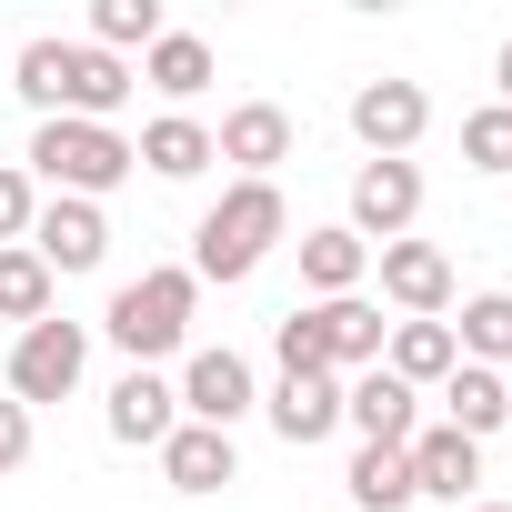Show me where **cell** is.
I'll list each match as a JSON object with an SVG mask.
<instances>
[{"label": "cell", "mask_w": 512, "mask_h": 512, "mask_svg": "<svg viewBox=\"0 0 512 512\" xmlns=\"http://www.w3.org/2000/svg\"><path fill=\"white\" fill-rule=\"evenodd\" d=\"M11 91H21L41 121H111L141 81H131V61H111V51H91V41H21Z\"/></svg>", "instance_id": "obj_1"}, {"label": "cell", "mask_w": 512, "mask_h": 512, "mask_svg": "<svg viewBox=\"0 0 512 512\" xmlns=\"http://www.w3.org/2000/svg\"><path fill=\"white\" fill-rule=\"evenodd\" d=\"M292 231V201H282V181H231L211 211H201V231H191V282H251L272 262V241Z\"/></svg>", "instance_id": "obj_2"}, {"label": "cell", "mask_w": 512, "mask_h": 512, "mask_svg": "<svg viewBox=\"0 0 512 512\" xmlns=\"http://www.w3.org/2000/svg\"><path fill=\"white\" fill-rule=\"evenodd\" d=\"M191 302H201V282H191L181 262H161V272H141V282H121V292H111L101 332L131 352V372H151L161 352H181V342H191Z\"/></svg>", "instance_id": "obj_3"}, {"label": "cell", "mask_w": 512, "mask_h": 512, "mask_svg": "<svg viewBox=\"0 0 512 512\" xmlns=\"http://www.w3.org/2000/svg\"><path fill=\"white\" fill-rule=\"evenodd\" d=\"M31 171L51 181V201H101V191H121L141 161H131V141H121L111 121H41V131H31Z\"/></svg>", "instance_id": "obj_4"}, {"label": "cell", "mask_w": 512, "mask_h": 512, "mask_svg": "<svg viewBox=\"0 0 512 512\" xmlns=\"http://www.w3.org/2000/svg\"><path fill=\"white\" fill-rule=\"evenodd\" d=\"M81 372H91V332L81 322H31L21 342H11V402L31 412V402H71L81 392Z\"/></svg>", "instance_id": "obj_5"}, {"label": "cell", "mask_w": 512, "mask_h": 512, "mask_svg": "<svg viewBox=\"0 0 512 512\" xmlns=\"http://www.w3.org/2000/svg\"><path fill=\"white\" fill-rule=\"evenodd\" d=\"M171 392H181V422H201V432H231L251 402H262V392H251V362H241L231 342H221V352H191Z\"/></svg>", "instance_id": "obj_6"}, {"label": "cell", "mask_w": 512, "mask_h": 512, "mask_svg": "<svg viewBox=\"0 0 512 512\" xmlns=\"http://www.w3.org/2000/svg\"><path fill=\"white\" fill-rule=\"evenodd\" d=\"M352 131H362L372 161H412V141L432 131L422 81H362V91H352Z\"/></svg>", "instance_id": "obj_7"}, {"label": "cell", "mask_w": 512, "mask_h": 512, "mask_svg": "<svg viewBox=\"0 0 512 512\" xmlns=\"http://www.w3.org/2000/svg\"><path fill=\"white\" fill-rule=\"evenodd\" d=\"M31 251H41L51 282H61V272H101V262H111L101 201H41V211H31Z\"/></svg>", "instance_id": "obj_8"}, {"label": "cell", "mask_w": 512, "mask_h": 512, "mask_svg": "<svg viewBox=\"0 0 512 512\" xmlns=\"http://www.w3.org/2000/svg\"><path fill=\"white\" fill-rule=\"evenodd\" d=\"M412 211H422V171H412V161H362V171H352V221H342V231H362V241L382 251V241L412 231Z\"/></svg>", "instance_id": "obj_9"}, {"label": "cell", "mask_w": 512, "mask_h": 512, "mask_svg": "<svg viewBox=\"0 0 512 512\" xmlns=\"http://www.w3.org/2000/svg\"><path fill=\"white\" fill-rule=\"evenodd\" d=\"M211 161H231L241 181H272V171L292 161V111H282V101H241V111H221Z\"/></svg>", "instance_id": "obj_10"}, {"label": "cell", "mask_w": 512, "mask_h": 512, "mask_svg": "<svg viewBox=\"0 0 512 512\" xmlns=\"http://www.w3.org/2000/svg\"><path fill=\"white\" fill-rule=\"evenodd\" d=\"M372 272H382V292H392L412 322H442V312H452V251H442V241H382Z\"/></svg>", "instance_id": "obj_11"}, {"label": "cell", "mask_w": 512, "mask_h": 512, "mask_svg": "<svg viewBox=\"0 0 512 512\" xmlns=\"http://www.w3.org/2000/svg\"><path fill=\"white\" fill-rule=\"evenodd\" d=\"M342 422H352L372 452H402V442L422 432V402H412V382H392V372L372 362V372H352V382H342Z\"/></svg>", "instance_id": "obj_12"}, {"label": "cell", "mask_w": 512, "mask_h": 512, "mask_svg": "<svg viewBox=\"0 0 512 512\" xmlns=\"http://www.w3.org/2000/svg\"><path fill=\"white\" fill-rule=\"evenodd\" d=\"M101 422H111V442L161 452V442L181 432V392H171L161 372H121V382H111V402H101Z\"/></svg>", "instance_id": "obj_13"}, {"label": "cell", "mask_w": 512, "mask_h": 512, "mask_svg": "<svg viewBox=\"0 0 512 512\" xmlns=\"http://www.w3.org/2000/svg\"><path fill=\"white\" fill-rule=\"evenodd\" d=\"M262 412H272V432H282L292 452H312V442L342 432V372H282V392H272Z\"/></svg>", "instance_id": "obj_14"}, {"label": "cell", "mask_w": 512, "mask_h": 512, "mask_svg": "<svg viewBox=\"0 0 512 512\" xmlns=\"http://www.w3.org/2000/svg\"><path fill=\"white\" fill-rule=\"evenodd\" d=\"M402 462H412V492H432V502H462V492L482 482V442H462L452 422H422V432L402 442Z\"/></svg>", "instance_id": "obj_15"}, {"label": "cell", "mask_w": 512, "mask_h": 512, "mask_svg": "<svg viewBox=\"0 0 512 512\" xmlns=\"http://www.w3.org/2000/svg\"><path fill=\"white\" fill-rule=\"evenodd\" d=\"M322 312V342H332V372H372L382 362V342H392V322L362 302V292H342V302H312Z\"/></svg>", "instance_id": "obj_16"}, {"label": "cell", "mask_w": 512, "mask_h": 512, "mask_svg": "<svg viewBox=\"0 0 512 512\" xmlns=\"http://www.w3.org/2000/svg\"><path fill=\"white\" fill-rule=\"evenodd\" d=\"M442 422H452L462 442L502 432V422H512V392H502V372H482V362H452V382H442Z\"/></svg>", "instance_id": "obj_17"}, {"label": "cell", "mask_w": 512, "mask_h": 512, "mask_svg": "<svg viewBox=\"0 0 512 512\" xmlns=\"http://www.w3.org/2000/svg\"><path fill=\"white\" fill-rule=\"evenodd\" d=\"M141 81H151L161 101H201V91H211V41H201V31H161V41L141 51Z\"/></svg>", "instance_id": "obj_18"}, {"label": "cell", "mask_w": 512, "mask_h": 512, "mask_svg": "<svg viewBox=\"0 0 512 512\" xmlns=\"http://www.w3.org/2000/svg\"><path fill=\"white\" fill-rule=\"evenodd\" d=\"M131 161H141V171H161V181H191V171H211V131H201L191 111H161V121L131 141Z\"/></svg>", "instance_id": "obj_19"}, {"label": "cell", "mask_w": 512, "mask_h": 512, "mask_svg": "<svg viewBox=\"0 0 512 512\" xmlns=\"http://www.w3.org/2000/svg\"><path fill=\"white\" fill-rule=\"evenodd\" d=\"M452 362H462L452 352V322H392V342H382V372L412 382V392L422 382H452Z\"/></svg>", "instance_id": "obj_20"}, {"label": "cell", "mask_w": 512, "mask_h": 512, "mask_svg": "<svg viewBox=\"0 0 512 512\" xmlns=\"http://www.w3.org/2000/svg\"><path fill=\"white\" fill-rule=\"evenodd\" d=\"M161 472H171V492H221L241 462H231V432H201V422H181V432L161 442Z\"/></svg>", "instance_id": "obj_21"}, {"label": "cell", "mask_w": 512, "mask_h": 512, "mask_svg": "<svg viewBox=\"0 0 512 512\" xmlns=\"http://www.w3.org/2000/svg\"><path fill=\"white\" fill-rule=\"evenodd\" d=\"M362 272H372V241H362V231H342V221H332V231H302V282H312L322 302H342Z\"/></svg>", "instance_id": "obj_22"}, {"label": "cell", "mask_w": 512, "mask_h": 512, "mask_svg": "<svg viewBox=\"0 0 512 512\" xmlns=\"http://www.w3.org/2000/svg\"><path fill=\"white\" fill-rule=\"evenodd\" d=\"M452 352H462V362H482V372H512V292H472V302H462Z\"/></svg>", "instance_id": "obj_23"}, {"label": "cell", "mask_w": 512, "mask_h": 512, "mask_svg": "<svg viewBox=\"0 0 512 512\" xmlns=\"http://www.w3.org/2000/svg\"><path fill=\"white\" fill-rule=\"evenodd\" d=\"M51 292H61V282L41 272V251H31V241L0 251V322H21V332H31V322H51Z\"/></svg>", "instance_id": "obj_24"}, {"label": "cell", "mask_w": 512, "mask_h": 512, "mask_svg": "<svg viewBox=\"0 0 512 512\" xmlns=\"http://www.w3.org/2000/svg\"><path fill=\"white\" fill-rule=\"evenodd\" d=\"M171 21H161V0H91V51H151Z\"/></svg>", "instance_id": "obj_25"}, {"label": "cell", "mask_w": 512, "mask_h": 512, "mask_svg": "<svg viewBox=\"0 0 512 512\" xmlns=\"http://www.w3.org/2000/svg\"><path fill=\"white\" fill-rule=\"evenodd\" d=\"M342 482H352V502H362V512H402V502H412V462H402V452H372V442L352 452V472H342Z\"/></svg>", "instance_id": "obj_26"}, {"label": "cell", "mask_w": 512, "mask_h": 512, "mask_svg": "<svg viewBox=\"0 0 512 512\" xmlns=\"http://www.w3.org/2000/svg\"><path fill=\"white\" fill-rule=\"evenodd\" d=\"M462 161H472V171H492V181L512 171V111H502V101L462 111Z\"/></svg>", "instance_id": "obj_27"}, {"label": "cell", "mask_w": 512, "mask_h": 512, "mask_svg": "<svg viewBox=\"0 0 512 512\" xmlns=\"http://www.w3.org/2000/svg\"><path fill=\"white\" fill-rule=\"evenodd\" d=\"M272 352H282V372H332L322 312H282V322H272Z\"/></svg>", "instance_id": "obj_28"}, {"label": "cell", "mask_w": 512, "mask_h": 512, "mask_svg": "<svg viewBox=\"0 0 512 512\" xmlns=\"http://www.w3.org/2000/svg\"><path fill=\"white\" fill-rule=\"evenodd\" d=\"M31 211H41V201H31V171H21V161H0V251L31 241Z\"/></svg>", "instance_id": "obj_29"}, {"label": "cell", "mask_w": 512, "mask_h": 512, "mask_svg": "<svg viewBox=\"0 0 512 512\" xmlns=\"http://www.w3.org/2000/svg\"><path fill=\"white\" fill-rule=\"evenodd\" d=\"M21 462H31V412L0 402V472H21Z\"/></svg>", "instance_id": "obj_30"}, {"label": "cell", "mask_w": 512, "mask_h": 512, "mask_svg": "<svg viewBox=\"0 0 512 512\" xmlns=\"http://www.w3.org/2000/svg\"><path fill=\"white\" fill-rule=\"evenodd\" d=\"M492 81H502V111H512V41L492 51Z\"/></svg>", "instance_id": "obj_31"}, {"label": "cell", "mask_w": 512, "mask_h": 512, "mask_svg": "<svg viewBox=\"0 0 512 512\" xmlns=\"http://www.w3.org/2000/svg\"><path fill=\"white\" fill-rule=\"evenodd\" d=\"M472 512H512V502H472Z\"/></svg>", "instance_id": "obj_32"}, {"label": "cell", "mask_w": 512, "mask_h": 512, "mask_svg": "<svg viewBox=\"0 0 512 512\" xmlns=\"http://www.w3.org/2000/svg\"><path fill=\"white\" fill-rule=\"evenodd\" d=\"M502 392H512V372H502Z\"/></svg>", "instance_id": "obj_33"}]
</instances>
